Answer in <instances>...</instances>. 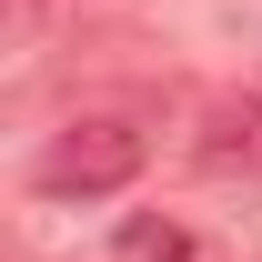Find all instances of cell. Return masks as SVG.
I'll use <instances>...</instances> for the list:
<instances>
[{"label": "cell", "mask_w": 262, "mask_h": 262, "mask_svg": "<svg viewBox=\"0 0 262 262\" xmlns=\"http://www.w3.org/2000/svg\"><path fill=\"white\" fill-rule=\"evenodd\" d=\"M111 262H192V232L162 222V212H131L121 242H111Z\"/></svg>", "instance_id": "3957f363"}, {"label": "cell", "mask_w": 262, "mask_h": 262, "mask_svg": "<svg viewBox=\"0 0 262 262\" xmlns=\"http://www.w3.org/2000/svg\"><path fill=\"white\" fill-rule=\"evenodd\" d=\"M202 171H262V91H222L202 111Z\"/></svg>", "instance_id": "7a4b0ae2"}, {"label": "cell", "mask_w": 262, "mask_h": 262, "mask_svg": "<svg viewBox=\"0 0 262 262\" xmlns=\"http://www.w3.org/2000/svg\"><path fill=\"white\" fill-rule=\"evenodd\" d=\"M141 162H151V131H141V121H121V111H81L71 131L40 141L31 182H40L51 202H101V192H121Z\"/></svg>", "instance_id": "6da1fadb"}]
</instances>
